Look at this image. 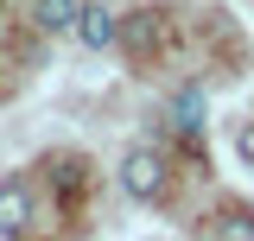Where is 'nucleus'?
I'll return each instance as SVG.
<instances>
[{"mask_svg":"<svg viewBox=\"0 0 254 241\" xmlns=\"http://www.w3.org/2000/svg\"><path fill=\"white\" fill-rule=\"evenodd\" d=\"M26 216H32L26 178H6V184H0V235H19V229H26Z\"/></svg>","mask_w":254,"mask_h":241,"instance_id":"3","label":"nucleus"},{"mask_svg":"<svg viewBox=\"0 0 254 241\" xmlns=\"http://www.w3.org/2000/svg\"><path fill=\"white\" fill-rule=\"evenodd\" d=\"M172 133H178L185 146L203 140V89H178L172 95Z\"/></svg>","mask_w":254,"mask_h":241,"instance_id":"2","label":"nucleus"},{"mask_svg":"<svg viewBox=\"0 0 254 241\" xmlns=\"http://www.w3.org/2000/svg\"><path fill=\"white\" fill-rule=\"evenodd\" d=\"M32 19H38V32H76L83 0H32Z\"/></svg>","mask_w":254,"mask_h":241,"instance_id":"5","label":"nucleus"},{"mask_svg":"<svg viewBox=\"0 0 254 241\" xmlns=\"http://www.w3.org/2000/svg\"><path fill=\"white\" fill-rule=\"evenodd\" d=\"M76 38H83L89 51H108V45L121 38V19H115L108 6H83V19H76Z\"/></svg>","mask_w":254,"mask_h":241,"instance_id":"4","label":"nucleus"},{"mask_svg":"<svg viewBox=\"0 0 254 241\" xmlns=\"http://www.w3.org/2000/svg\"><path fill=\"white\" fill-rule=\"evenodd\" d=\"M235 152H242V159H248V165H254V120H248V127H242V133H235Z\"/></svg>","mask_w":254,"mask_h":241,"instance_id":"7","label":"nucleus"},{"mask_svg":"<svg viewBox=\"0 0 254 241\" xmlns=\"http://www.w3.org/2000/svg\"><path fill=\"white\" fill-rule=\"evenodd\" d=\"M121 190L133 203H159V197H165V159H159L153 146H133L121 159Z\"/></svg>","mask_w":254,"mask_h":241,"instance_id":"1","label":"nucleus"},{"mask_svg":"<svg viewBox=\"0 0 254 241\" xmlns=\"http://www.w3.org/2000/svg\"><path fill=\"white\" fill-rule=\"evenodd\" d=\"M210 241H254V216H248V210H229V216L216 222V235H210Z\"/></svg>","mask_w":254,"mask_h":241,"instance_id":"6","label":"nucleus"}]
</instances>
